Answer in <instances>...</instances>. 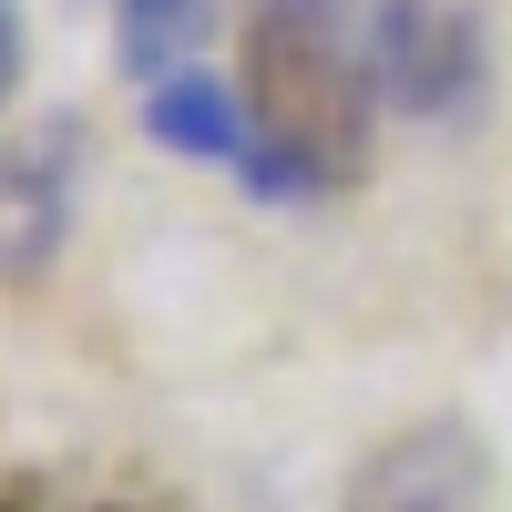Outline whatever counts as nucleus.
<instances>
[{"label": "nucleus", "instance_id": "obj_1", "mask_svg": "<svg viewBox=\"0 0 512 512\" xmlns=\"http://www.w3.org/2000/svg\"><path fill=\"white\" fill-rule=\"evenodd\" d=\"M369 41L349 31V0H267L246 41V103L287 195H338L369 164Z\"/></svg>", "mask_w": 512, "mask_h": 512}, {"label": "nucleus", "instance_id": "obj_2", "mask_svg": "<svg viewBox=\"0 0 512 512\" xmlns=\"http://www.w3.org/2000/svg\"><path fill=\"white\" fill-rule=\"evenodd\" d=\"M369 82L379 103H400L420 123H451L492 93V52H482V21L451 11V0H379L369 11Z\"/></svg>", "mask_w": 512, "mask_h": 512}, {"label": "nucleus", "instance_id": "obj_3", "mask_svg": "<svg viewBox=\"0 0 512 512\" xmlns=\"http://www.w3.org/2000/svg\"><path fill=\"white\" fill-rule=\"evenodd\" d=\"M144 134L164 144V154H185V164H216V175H236L246 195H267L277 205V164H267V134H256V103L246 93H226L216 72H164V82H144Z\"/></svg>", "mask_w": 512, "mask_h": 512}, {"label": "nucleus", "instance_id": "obj_4", "mask_svg": "<svg viewBox=\"0 0 512 512\" xmlns=\"http://www.w3.org/2000/svg\"><path fill=\"white\" fill-rule=\"evenodd\" d=\"M113 52L134 82H164V72H185V52L205 41V0H113Z\"/></svg>", "mask_w": 512, "mask_h": 512}, {"label": "nucleus", "instance_id": "obj_5", "mask_svg": "<svg viewBox=\"0 0 512 512\" xmlns=\"http://www.w3.org/2000/svg\"><path fill=\"white\" fill-rule=\"evenodd\" d=\"M21 52H31V31H21V0H0V103L21 93Z\"/></svg>", "mask_w": 512, "mask_h": 512}]
</instances>
